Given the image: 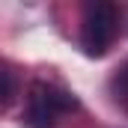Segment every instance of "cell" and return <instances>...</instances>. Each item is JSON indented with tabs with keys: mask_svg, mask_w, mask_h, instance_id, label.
Instances as JSON below:
<instances>
[{
	"mask_svg": "<svg viewBox=\"0 0 128 128\" xmlns=\"http://www.w3.org/2000/svg\"><path fill=\"white\" fill-rule=\"evenodd\" d=\"M119 33V9L107 0L90 3L84 12V27H80V45L86 57H104L107 48L113 45Z\"/></svg>",
	"mask_w": 128,
	"mask_h": 128,
	"instance_id": "cell-1",
	"label": "cell"
},
{
	"mask_svg": "<svg viewBox=\"0 0 128 128\" xmlns=\"http://www.w3.org/2000/svg\"><path fill=\"white\" fill-rule=\"evenodd\" d=\"M15 92V80H12V74L9 72H0V104H6L9 98Z\"/></svg>",
	"mask_w": 128,
	"mask_h": 128,
	"instance_id": "cell-3",
	"label": "cell"
},
{
	"mask_svg": "<svg viewBox=\"0 0 128 128\" xmlns=\"http://www.w3.org/2000/svg\"><path fill=\"white\" fill-rule=\"evenodd\" d=\"M78 107V98L72 92H66L54 84H45V80H36L30 86V96H27V125L33 128H51L63 113Z\"/></svg>",
	"mask_w": 128,
	"mask_h": 128,
	"instance_id": "cell-2",
	"label": "cell"
}]
</instances>
